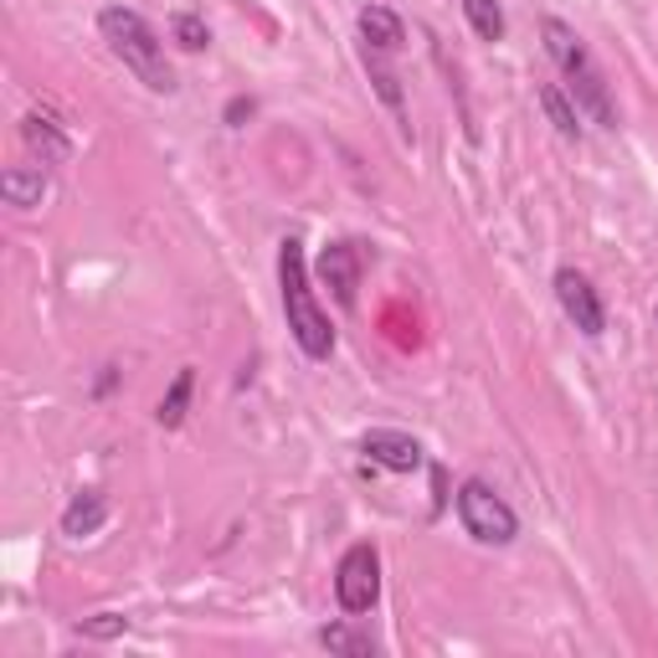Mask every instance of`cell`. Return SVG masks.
Segmentation results:
<instances>
[{"mask_svg":"<svg viewBox=\"0 0 658 658\" xmlns=\"http://www.w3.org/2000/svg\"><path fill=\"white\" fill-rule=\"evenodd\" d=\"M540 36H545L551 62L566 73V93L576 98V108H582L592 124H602V129H617V108H613V98H607V83H602L597 62H592V52L582 46V36H576L566 21H555V15L540 21Z\"/></svg>","mask_w":658,"mask_h":658,"instance_id":"cell-1","label":"cell"},{"mask_svg":"<svg viewBox=\"0 0 658 658\" xmlns=\"http://www.w3.org/2000/svg\"><path fill=\"white\" fill-rule=\"evenodd\" d=\"M98 31H104V42L114 46V57H119L150 93L176 88V73H170V62H164V42L155 36V26L139 11L108 6V11L98 15Z\"/></svg>","mask_w":658,"mask_h":658,"instance_id":"cell-2","label":"cell"},{"mask_svg":"<svg viewBox=\"0 0 658 658\" xmlns=\"http://www.w3.org/2000/svg\"><path fill=\"white\" fill-rule=\"evenodd\" d=\"M278 284H284V309H288V329L309 360H329L335 350V329H329L325 309L315 304V288H309V263H304V242L288 237L284 253H278Z\"/></svg>","mask_w":658,"mask_h":658,"instance_id":"cell-3","label":"cell"},{"mask_svg":"<svg viewBox=\"0 0 658 658\" xmlns=\"http://www.w3.org/2000/svg\"><path fill=\"white\" fill-rule=\"evenodd\" d=\"M458 520H464V530L479 540V545H509V540L520 535L514 509H509L484 479H468L464 489H458Z\"/></svg>","mask_w":658,"mask_h":658,"instance_id":"cell-4","label":"cell"},{"mask_svg":"<svg viewBox=\"0 0 658 658\" xmlns=\"http://www.w3.org/2000/svg\"><path fill=\"white\" fill-rule=\"evenodd\" d=\"M335 597L350 617L371 613L375 597H381V555L375 545H350L340 555V566H335Z\"/></svg>","mask_w":658,"mask_h":658,"instance_id":"cell-5","label":"cell"},{"mask_svg":"<svg viewBox=\"0 0 658 658\" xmlns=\"http://www.w3.org/2000/svg\"><path fill=\"white\" fill-rule=\"evenodd\" d=\"M555 299H561L566 319L582 329V335H602V329H607V309H602L597 288L586 284L576 268H561V273H555Z\"/></svg>","mask_w":658,"mask_h":658,"instance_id":"cell-6","label":"cell"},{"mask_svg":"<svg viewBox=\"0 0 658 658\" xmlns=\"http://www.w3.org/2000/svg\"><path fill=\"white\" fill-rule=\"evenodd\" d=\"M319 278L329 284V294H335V304H355V288H360V253L355 242H329L325 253H319Z\"/></svg>","mask_w":658,"mask_h":658,"instance_id":"cell-7","label":"cell"},{"mask_svg":"<svg viewBox=\"0 0 658 658\" xmlns=\"http://www.w3.org/2000/svg\"><path fill=\"white\" fill-rule=\"evenodd\" d=\"M360 453H365L371 464L391 468V474H412V468H422V448H417V437H406V433H386V427H375V433L360 437Z\"/></svg>","mask_w":658,"mask_h":658,"instance_id":"cell-8","label":"cell"},{"mask_svg":"<svg viewBox=\"0 0 658 658\" xmlns=\"http://www.w3.org/2000/svg\"><path fill=\"white\" fill-rule=\"evenodd\" d=\"M0 195H6V206H42V195H46V170L42 164H11L6 176H0Z\"/></svg>","mask_w":658,"mask_h":658,"instance_id":"cell-9","label":"cell"},{"mask_svg":"<svg viewBox=\"0 0 658 658\" xmlns=\"http://www.w3.org/2000/svg\"><path fill=\"white\" fill-rule=\"evenodd\" d=\"M104 514H108V499H104V494H98V489H83L73 505L62 509V535H73V540L93 535V530L104 524Z\"/></svg>","mask_w":658,"mask_h":658,"instance_id":"cell-10","label":"cell"},{"mask_svg":"<svg viewBox=\"0 0 658 658\" xmlns=\"http://www.w3.org/2000/svg\"><path fill=\"white\" fill-rule=\"evenodd\" d=\"M360 36H365L375 52H396V46L406 42L402 15L386 11V6H365V11H360Z\"/></svg>","mask_w":658,"mask_h":658,"instance_id":"cell-11","label":"cell"},{"mask_svg":"<svg viewBox=\"0 0 658 658\" xmlns=\"http://www.w3.org/2000/svg\"><path fill=\"white\" fill-rule=\"evenodd\" d=\"M21 135H26L31 150L42 155V164H62V160H67V150H73V145H67V135H62V129L46 119V114H26Z\"/></svg>","mask_w":658,"mask_h":658,"instance_id":"cell-12","label":"cell"},{"mask_svg":"<svg viewBox=\"0 0 658 658\" xmlns=\"http://www.w3.org/2000/svg\"><path fill=\"white\" fill-rule=\"evenodd\" d=\"M535 98H540V108H545V119H551L566 139L582 135V108H576V98H566V93L555 88V83H540Z\"/></svg>","mask_w":658,"mask_h":658,"instance_id":"cell-13","label":"cell"},{"mask_svg":"<svg viewBox=\"0 0 658 658\" xmlns=\"http://www.w3.org/2000/svg\"><path fill=\"white\" fill-rule=\"evenodd\" d=\"M191 386H195V371L185 365V371L170 381V391H164V402H160V427H180V422H185V406H191Z\"/></svg>","mask_w":658,"mask_h":658,"instance_id":"cell-14","label":"cell"},{"mask_svg":"<svg viewBox=\"0 0 658 658\" xmlns=\"http://www.w3.org/2000/svg\"><path fill=\"white\" fill-rule=\"evenodd\" d=\"M319 644L329 648V654H355V658H371L375 644L365 638V633L344 628V623H329V628H319Z\"/></svg>","mask_w":658,"mask_h":658,"instance_id":"cell-15","label":"cell"},{"mask_svg":"<svg viewBox=\"0 0 658 658\" xmlns=\"http://www.w3.org/2000/svg\"><path fill=\"white\" fill-rule=\"evenodd\" d=\"M464 15L484 42H499V36H505V11H499V0H464Z\"/></svg>","mask_w":658,"mask_h":658,"instance_id":"cell-16","label":"cell"},{"mask_svg":"<svg viewBox=\"0 0 658 658\" xmlns=\"http://www.w3.org/2000/svg\"><path fill=\"white\" fill-rule=\"evenodd\" d=\"M170 36H176L185 52H201V46L211 42V36H206V21H201V15H191V11L170 15Z\"/></svg>","mask_w":658,"mask_h":658,"instance_id":"cell-17","label":"cell"},{"mask_svg":"<svg viewBox=\"0 0 658 658\" xmlns=\"http://www.w3.org/2000/svg\"><path fill=\"white\" fill-rule=\"evenodd\" d=\"M124 628H129V623H124L119 613H98V617H88V623H83V633H88V638H119Z\"/></svg>","mask_w":658,"mask_h":658,"instance_id":"cell-18","label":"cell"},{"mask_svg":"<svg viewBox=\"0 0 658 658\" xmlns=\"http://www.w3.org/2000/svg\"><path fill=\"white\" fill-rule=\"evenodd\" d=\"M371 83H375V93H381V98H386V104L402 114V88H396V77H391L386 67H371Z\"/></svg>","mask_w":658,"mask_h":658,"instance_id":"cell-19","label":"cell"},{"mask_svg":"<svg viewBox=\"0 0 658 658\" xmlns=\"http://www.w3.org/2000/svg\"><path fill=\"white\" fill-rule=\"evenodd\" d=\"M247 114H253V98H232V104H226V124H242Z\"/></svg>","mask_w":658,"mask_h":658,"instance_id":"cell-20","label":"cell"}]
</instances>
